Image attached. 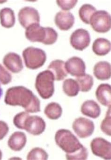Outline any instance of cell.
I'll return each instance as SVG.
<instances>
[{"label": "cell", "mask_w": 111, "mask_h": 160, "mask_svg": "<svg viewBox=\"0 0 111 160\" xmlns=\"http://www.w3.org/2000/svg\"><path fill=\"white\" fill-rule=\"evenodd\" d=\"M5 102L10 106H21L27 112H40V102L32 90L25 87L15 86L7 90Z\"/></svg>", "instance_id": "1"}, {"label": "cell", "mask_w": 111, "mask_h": 160, "mask_svg": "<svg viewBox=\"0 0 111 160\" xmlns=\"http://www.w3.org/2000/svg\"><path fill=\"white\" fill-rule=\"evenodd\" d=\"M55 141L56 144L66 153V156L72 155L84 147L71 132L64 129L57 131Z\"/></svg>", "instance_id": "2"}, {"label": "cell", "mask_w": 111, "mask_h": 160, "mask_svg": "<svg viewBox=\"0 0 111 160\" xmlns=\"http://www.w3.org/2000/svg\"><path fill=\"white\" fill-rule=\"evenodd\" d=\"M53 74L49 70H45L39 73L36 78V89L40 97L48 99L52 97L54 92Z\"/></svg>", "instance_id": "3"}, {"label": "cell", "mask_w": 111, "mask_h": 160, "mask_svg": "<svg viewBox=\"0 0 111 160\" xmlns=\"http://www.w3.org/2000/svg\"><path fill=\"white\" fill-rule=\"evenodd\" d=\"M22 55L25 66L32 70L38 69L43 66L47 60V55L44 51L33 47L25 49Z\"/></svg>", "instance_id": "4"}, {"label": "cell", "mask_w": 111, "mask_h": 160, "mask_svg": "<svg viewBox=\"0 0 111 160\" xmlns=\"http://www.w3.org/2000/svg\"><path fill=\"white\" fill-rule=\"evenodd\" d=\"M90 24L93 30L97 32H107L111 29L110 15L105 10L96 11L91 17Z\"/></svg>", "instance_id": "5"}, {"label": "cell", "mask_w": 111, "mask_h": 160, "mask_svg": "<svg viewBox=\"0 0 111 160\" xmlns=\"http://www.w3.org/2000/svg\"><path fill=\"white\" fill-rule=\"evenodd\" d=\"M49 27H43L36 23L27 27L25 31L26 38L32 42H40L47 45Z\"/></svg>", "instance_id": "6"}, {"label": "cell", "mask_w": 111, "mask_h": 160, "mask_svg": "<svg viewBox=\"0 0 111 160\" xmlns=\"http://www.w3.org/2000/svg\"><path fill=\"white\" fill-rule=\"evenodd\" d=\"M46 127V122L42 118L38 116L29 115L23 122L22 129L32 135H39L44 132Z\"/></svg>", "instance_id": "7"}, {"label": "cell", "mask_w": 111, "mask_h": 160, "mask_svg": "<svg viewBox=\"0 0 111 160\" xmlns=\"http://www.w3.org/2000/svg\"><path fill=\"white\" fill-rule=\"evenodd\" d=\"M72 128L79 138L84 139L90 137L93 134L95 126L92 120L85 118L80 117L75 119Z\"/></svg>", "instance_id": "8"}, {"label": "cell", "mask_w": 111, "mask_h": 160, "mask_svg": "<svg viewBox=\"0 0 111 160\" xmlns=\"http://www.w3.org/2000/svg\"><path fill=\"white\" fill-rule=\"evenodd\" d=\"M92 152L95 156L105 160H111V144L104 138L98 137L91 142Z\"/></svg>", "instance_id": "9"}, {"label": "cell", "mask_w": 111, "mask_h": 160, "mask_svg": "<svg viewBox=\"0 0 111 160\" xmlns=\"http://www.w3.org/2000/svg\"><path fill=\"white\" fill-rule=\"evenodd\" d=\"M21 25L26 29L33 24H39L40 16L38 11L31 7H25L20 10L18 14Z\"/></svg>", "instance_id": "10"}, {"label": "cell", "mask_w": 111, "mask_h": 160, "mask_svg": "<svg viewBox=\"0 0 111 160\" xmlns=\"http://www.w3.org/2000/svg\"><path fill=\"white\" fill-rule=\"evenodd\" d=\"M90 42V33L85 29H77L70 36V45L77 50L82 51L89 46Z\"/></svg>", "instance_id": "11"}, {"label": "cell", "mask_w": 111, "mask_h": 160, "mask_svg": "<svg viewBox=\"0 0 111 160\" xmlns=\"http://www.w3.org/2000/svg\"><path fill=\"white\" fill-rule=\"evenodd\" d=\"M65 68L67 73L73 77H81L85 74L86 66L81 58L73 57L65 63Z\"/></svg>", "instance_id": "12"}, {"label": "cell", "mask_w": 111, "mask_h": 160, "mask_svg": "<svg viewBox=\"0 0 111 160\" xmlns=\"http://www.w3.org/2000/svg\"><path fill=\"white\" fill-rule=\"evenodd\" d=\"M3 63L7 68L13 73H18L23 68L20 56L15 52H9L3 59Z\"/></svg>", "instance_id": "13"}, {"label": "cell", "mask_w": 111, "mask_h": 160, "mask_svg": "<svg viewBox=\"0 0 111 160\" xmlns=\"http://www.w3.org/2000/svg\"><path fill=\"white\" fill-rule=\"evenodd\" d=\"M56 26L62 31H68L75 23V18L71 12L61 11L56 14L54 18Z\"/></svg>", "instance_id": "14"}, {"label": "cell", "mask_w": 111, "mask_h": 160, "mask_svg": "<svg viewBox=\"0 0 111 160\" xmlns=\"http://www.w3.org/2000/svg\"><path fill=\"white\" fill-rule=\"evenodd\" d=\"M27 142V138L24 132H16L8 139V147L14 151H20L25 147Z\"/></svg>", "instance_id": "15"}, {"label": "cell", "mask_w": 111, "mask_h": 160, "mask_svg": "<svg viewBox=\"0 0 111 160\" xmlns=\"http://www.w3.org/2000/svg\"><path fill=\"white\" fill-rule=\"evenodd\" d=\"M96 97L98 101L105 106L110 107L111 86L108 83L101 84L96 91Z\"/></svg>", "instance_id": "16"}, {"label": "cell", "mask_w": 111, "mask_h": 160, "mask_svg": "<svg viewBox=\"0 0 111 160\" xmlns=\"http://www.w3.org/2000/svg\"><path fill=\"white\" fill-rule=\"evenodd\" d=\"M81 112L84 115L95 119L100 116L101 108L97 102L93 100H89L83 103Z\"/></svg>", "instance_id": "17"}, {"label": "cell", "mask_w": 111, "mask_h": 160, "mask_svg": "<svg viewBox=\"0 0 111 160\" xmlns=\"http://www.w3.org/2000/svg\"><path fill=\"white\" fill-rule=\"evenodd\" d=\"M93 74L97 79L101 81L109 79L111 76V64L107 62H99L94 67Z\"/></svg>", "instance_id": "18"}, {"label": "cell", "mask_w": 111, "mask_h": 160, "mask_svg": "<svg viewBox=\"0 0 111 160\" xmlns=\"http://www.w3.org/2000/svg\"><path fill=\"white\" fill-rule=\"evenodd\" d=\"M48 69L52 72L56 81H62L67 77L68 73L65 68V62L62 60L53 61L48 67Z\"/></svg>", "instance_id": "19"}, {"label": "cell", "mask_w": 111, "mask_h": 160, "mask_svg": "<svg viewBox=\"0 0 111 160\" xmlns=\"http://www.w3.org/2000/svg\"><path fill=\"white\" fill-rule=\"evenodd\" d=\"M110 41L104 38H98L93 43V52L98 56H105L110 52Z\"/></svg>", "instance_id": "20"}, {"label": "cell", "mask_w": 111, "mask_h": 160, "mask_svg": "<svg viewBox=\"0 0 111 160\" xmlns=\"http://www.w3.org/2000/svg\"><path fill=\"white\" fill-rule=\"evenodd\" d=\"M0 21L3 27L10 28L14 26L16 22L15 13L11 8H4L0 10Z\"/></svg>", "instance_id": "21"}, {"label": "cell", "mask_w": 111, "mask_h": 160, "mask_svg": "<svg viewBox=\"0 0 111 160\" xmlns=\"http://www.w3.org/2000/svg\"><path fill=\"white\" fill-rule=\"evenodd\" d=\"M47 117L52 120L59 119L63 113V109L59 103L52 102L48 104L44 110Z\"/></svg>", "instance_id": "22"}, {"label": "cell", "mask_w": 111, "mask_h": 160, "mask_svg": "<svg viewBox=\"0 0 111 160\" xmlns=\"http://www.w3.org/2000/svg\"><path fill=\"white\" fill-rule=\"evenodd\" d=\"M63 90L68 97H76L78 94L80 88L78 83L73 79H68L63 82Z\"/></svg>", "instance_id": "23"}, {"label": "cell", "mask_w": 111, "mask_h": 160, "mask_svg": "<svg viewBox=\"0 0 111 160\" xmlns=\"http://www.w3.org/2000/svg\"><path fill=\"white\" fill-rule=\"evenodd\" d=\"M96 11V8L92 5L84 4L80 8L79 16L83 22L89 24H90L91 17Z\"/></svg>", "instance_id": "24"}, {"label": "cell", "mask_w": 111, "mask_h": 160, "mask_svg": "<svg viewBox=\"0 0 111 160\" xmlns=\"http://www.w3.org/2000/svg\"><path fill=\"white\" fill-rule=\"evenodd\" d=\"M76 80L78 83L80 90L82 92H88L91 90L93 85V78L88 74L78 77Z\"/></svg>", "instance_id": "25"}, {"label": "cell", "mask_w": 111, "mask_h": 160, "mask_svg": "<svg viewBox=\"0 0 111 160\" xmlns=\"http://www.w3.org/2000/svg\"><path fill=\"white\" fill-rule=\"evenodd\" d=\"M48 158V155L44 149L40 148H35L28 153L27 160H47Z\"/></svg>", "instance_id": "26"}, {"label": "cell", "mask_w": 111, "mask_h": 160, "mask_svg": "<svg viewBox=\"0 0 111 160\" xmlns=\"http://www.w3.org/2000/svg\"><path fill=\"white\" fill-rule=\"evenodd\" d=\"M102 131L108 136H111V106L107 112L106 118L102 121L100 126Z\"/></svg>", "instance_id": "27"}, {"label": "cell", "mask_w": 111, "mask_h": 160, "mask_svg": "<svg viewBox=\"0 0 111 160\" xmlns=\"http://www.w3.org/2000/svg\"><path fill=\"white\" fill-rule=\"evenodd\" d=\"M88 152L87 148L83 147L79 151L70 156H66L67 159L68 160H87Z\"/></svg>", "instance_id": "28"}, {"label": "cell", "mask_w": 111, "mask_h": 160, "mask_svg": "<svg viewBox=\"0 0 111 160\" xmlns=\"http://www.w3.org/2000/svg\"><path fill=\"white\" fill-rule=\"evenodd\" d=\"M78 2V1L77 0H70V1L57 0L56 1V2L58 6L65 11H67L72 9L77 4Z\"/></svg>", "instance_id": "29"}, {"label": "cell", "mask_w": 111, "mask_h": 160, "mask_svg": "<svg viewBox=\"0 0 111 160\" xmlns=\"http://www.w3.org/2000/svg\"><path fill=\"white\" fill-rule=\"evenodd\" d=\"M12 80L11 74L0 64V82L3 84L7 85L10 83Z\"/></svg>", "instance_id": "30"}, {"label": "cell", "mask_w": 111, "mask_h": 160, "mask_svg": "<svg viewBox=\"0 0 111 160\" xmlns=\"http://www.w3.org/2000/svg\"><path fill=\"white\" fill-rule=\"evenodd\" d=\"M9 128L4 121H0V141L3 140L8 133Z\"/></svg>", "instance_id": "31"}, {"label": "cell", "mask_w": 111, "mask_h": 160, "mask_svg": "<svg viewBox=\"0 0 111 160\" xmlns=\"http://www.w3.org/2000/svg\"><path fill=\"white\" fill-rule=\"evenodd\" d=\"M3 89H2V88H1V85H0V98H1V97H2V95H3Z\"/></svg>", "instance_id": "32"}, {"label": "cell", "mask_w": 111, "mask_h": 160, "mask_svg": "<svg viewBox=\"0 0 111 160\" xmlns=\"http://www.w3.org/2000/svg\"><path fill=\"white\" fill-rule=\"evenodd\" d=\"M2 157H3V153H2V151L0 150V160L2 159Z\"/></svg>", "instance_id": "33"}]
</instances>
